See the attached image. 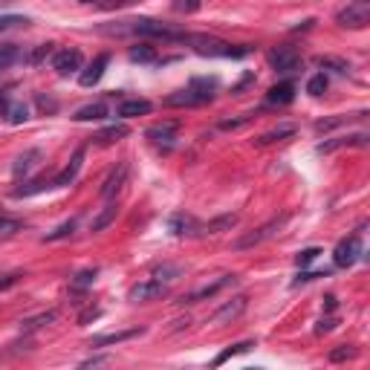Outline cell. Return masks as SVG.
I'll return each mask as SVG.
<instances>
[{"mask_svg":"<svg viewBox=\"0 0 370 370\" xmlns=\"http://www.w3.org/2000/svg\"><path fill=\"white\" fill-rule=\"evenodd\" d=\"M102 35H139V38H162V41H185V32L171 29L168 23H159L154 18H130L110 26H99Z\"/></svg>","mask_w":370,"mask_h":370,"instance_id":"1","label":"cell"},{"mask_svg":"<svg viewBox=\"0 0 370 370\" xmlns=\"http://www.w3.org/2000/svg\"><path fill=\"white\" fill-rule=\"evenodd\" d=\"M182 43H189L197 56H206V58H243V56H249V46H231L228 41H220L214 35H185Z\"/></svg>","mask_w":370,"mask_h":370,"instance_id":"2","label":"cell"},{"mask_svg":"<svg viewBox=\"0 0 370 370\" xmlns=\"http://www.w3.org/2000/svg\"><path fill=\"white\" fill-rule=\"evenodd\" d=\"M336 21L344 29H364L370 23V4L367 0H353V4H347V9L336 15Z\"/></svg>","mask_w":370,"mask_h":370,"instance_id":"3","label":"cell"},{"mask_svg":"<svg viewBox=\"0 0 370 370\" xmlns=\"http://www.w3.org/2000/svg\"><path fill=\"white\" fill-rule=\"evenodd\" d=\"M284 220H287V217H275V220L263 223L260 228H255V231H249V235H243L240 240H235V249H238V252H243V249H252V246H258V243L269 240V238L275 235V231L284 226Z\"/></svg>","mask_w":370,"mask_h":370,"instance_id":"4","label":"cell"},{"mask_svg":"<svg viewBox=\"0 0 370 370\" xmlns=\"http://www.w3.org/2000/svg\"><path fill=\"white\" fill-rule=\"evenodd\" d=\"M162 295H168V287L159 281V278H148V281L130 287V295H127V298L136 301V304H145V301H157V298H162Z\"/></svg>","mask_w":370,"mask_h":370,"instance_id":"5","label":"cell"},{"mask_svg":"<svg viewBox=\"0 0 370 370\" xmlns=\"http://www.w3.org/2000/svg\"><path fill=\"white\" fill-rule=\"evenodd\" d=\"M269 64H272L275 73L287 75V73H295L301 67V58H298V53L292 50V46H278V50L269 53Z\"/></svg>","mask_w":370,"mask_h":370,"instance_id":"6","label":"cell"},{"mask_svg":"<svg viewBox=\"0 0 370 370\" xmlns=\"http://www.w3.org/2000/svg\"><path fill=\"white\" fill-rule=\"evenodd\" d=\"M359 255H361V235H350V238H344V240L336 246L333 260H336V266L347 269V266H353V263L359 260Z\"/></svg>","mask_w":370,"mask_h":370,"instance_id":"7","label":"cell"},{"mask_svg":"<svg viewBox=\"0 0 370 370\" xmlns=\"http://www.w3.org/2000/svg\"><path fill=\"white\" fill-rule=\"evenodd\" d=\"M81 64H84V58H81V53L75 50V46H67V50H58L53 56V70L58 75H73V73L81 70Z\"/></svg>","mask_w":370,"mask_h":370,"instance_id":"8","label":"cell"},{"mask_svg":"<svg viewBox=\"0 0 370 370\" xmlns=\"http://www.w3.org/2000/svg\"><path fill=\"white\" fill-rule=\"evenodd\" d=\"M176 130H179V125H176V122H159V125H151L145 136L151 139L154 145H159V148L171 151V148H174V142H176Z\"/></svg>","mask_w":370,"mask_h":370,"instance_id":"9","label":"cell"},{"mask_svg":"<svg viewBox=\"0 0 370 370\" xmlns=\"http://www.w3.org/2000/svg\"><path fill=\"white\" fill-rule=\"evenodd\" d=\"M107 64H110V56H107V53H102V56L92 58V61H90V67H87V70H81V75H78L81 87H96V84L102 81V75H105Z\"/></svg>","mask_w":370,"mask_h":370,"instance_id":"10","label":"cell"},{"mask_svg":"<svg viewBox=\"0 0 370 370\" xmlns=\"http://www.w3.org/2000/svg\"><path fill=\"white\" fill-rule=\"evenodd\" d=\"M367 145V133H350V136H336L330 142H321L318 154H333L339 148H364Z\"/></svg>","mask_w":370,"mask_h":370,"instance_id":"11","label":"cell"},{"mask_svg":"<svg viewBox=\"0 0 370 370\" xmlns=\"http://www.w3.org/2000/svg\"><path fill=\"white\" fill-rule=\"evenodd\" d=\"M125 179H127V162H119V165L113 168V174L105 179V185H102V197H105V200H116L119 191L125 189Z\"/></svg>","mask_w":370,"mask_h":370,"instance_id":"12","label":"cell"},{"mask_svg":"<svg viewBox=\"0 0 370 370\" xmlns=\"http://www.w3.org/2000/svg\"><path fill=\"white\" fill-rule=\"evenodd\" d=\"M228 284H235V275H223V278H217L214 284H206V287H200V290H194L189 298H182V304H200V301H206V298H214L223 287H228Z\"/></svg>","mask_w":370,"mask_h":370,"instance_id":"13","label":"cell"},{"mask_svg":"<svg viewBox=\"0 0 370 370\" xmlns=\"http://www.w3.org/2000/svg\"><path fill=\"white\" fill-rule=\"evenodd\" d=\"M295 99V84L292 81H281V84H275L269 92H266V105H278V107H284Z\"/></svg>","mask_w":370,"mask_h":370,"instance_id":"14","label":"cell"},{"mask_svg":"<svg viewBox=\"0 0 370 370\" xmlns=\"http://www.w3.org/2000/svg\"><path fill=\"white\" fill-rule=\"evenodd\" d=\"M206 102H208V99H203L200 92H194L191 87H189V90H179V92H174V96L165 99L168 107H194V105H206Z\"/></svg>","mask_w":370,"mask_h":370,"instance_id":"15","label":"cell"},{"mask_svg":"<svg viewBox=\"0 0 370 370\" xmlns=\"http://www.w3.org/2000/svg\"><path fill=\"white\" fill-rule=\"evenodd\" d=\"M168 226H171V231L174 235H197V231H203V226L194 220V217H189V214H174L171 220H168Z\"/></svg>","mask_w":370,"mask_h":370,"instance_id":"16","label":"cell"},{"mask_svg":"<svg viewBox=\"0 0 370 370\" xmlns=\"http://www.w3.org/2000/svg\"><path fill=\"white\" fill-rule=\"evenodd\" d=\"M81 159H84V151H75L73 154V159H70V165L53 179V185H56V189H64V185H70L75 176H78V171H81Z\"/></svg>","mask_w":370,"mask_h":370,"instance_id":"17","label":"cell"},{"mask_svg":"<svg viewBox=\"0 0 370 370\" xmlns=\"http://www.w3.org/2000/svg\"><path fill=\"white\" fill-rule=\"evenodd\" d=\"M154 110V105L148 99H130V102H122L119 105V116L122 119H133V116H148Z\"/></svg>","mask_w":370,"mask_h":370,"instance_id":"18","label":"cell"},{"mask_svg":"<svg viewBox=\"0 0 370 370\" xmlns=\"http://www.w3.org/2000/svg\"><path fill=\"white\" fill-rule=\"evenodd\" d=\"M145 330L142 327H133V330H122V333H107V336H96L90 342V347H107V344H119V342H127V339H136L142 336Z\"/></svg>","mask_w":370,"mask_h":370,"instance_id":"19","label":"cell"},{"mask_svg":"<svg viewBox=\"0 0 370 370\" xmlns=\"http://www.w3.org/2000/svg\"><path fill=\"white\" fill-rule=\"evenodd\" d=\"M243 310H246V295H238V298H231L228 304H223V307L214 312V321H235Z\"/></svg>","mask_w":370,"mask_h":370,"instance_id":"20","label":"cell"},{"mask_svg":"<svg viewBox=\"0 0 370 370\" xmlns=\"http://www.w3.org/2000/svg\"><path fill=\"white\" fill-rule=\"evenodd\" d=\"M127 133H130V127L119 122V125H110V127H105L102 133H96V142H99V145H113V142H119V139H125Z\"/></svg>","mask_w":370,"mask_h":370,"instance_id":"21","label":"cell"},{"mask_svg":"<svg viewBox=\"0 0 370 370\" xmlns=\"http://www.w3.org/2000/svg\"><path fill=\"white\" fill-rule=\"evenodd\" d=\"M295 136V125H281L275 130H266L263 136H258V145H272V142H284V139Z\"/></svg>","mask_w":370,"mask_h":370,"instance_id":"22","label":"cell"},{"mask_svg":"<svg viewBox=\"0 0 370 370\" xmlns=\"http://www.w3.org/2000/svg\"><path fill=\"white\" fill-rule=\"evenodd\" d=\"M107 116V105H102V102H96V105H87V107H81V110H75V122H102Z\"/></svg>","mask_w":370,"mask_h":370,"instance_id":"23","label":"cell"},{"mask_svg":"<svg viewBox=\"0 0 370 370\" xmlns=\"http://www.w3.org/2000/svg\"><path fill=\"white\" fill-rule=\"evenodd\" d=\"M238 226V214H223V217H214L203 226V231H208V235H220V231H231Z\"/></svg>","mask_w":370,"mask_h":370,"instance_id":"24","label":"cell"},{"mask_svg":"<svg viewBox=\"0 0 370 370\" xmlns=\"http://www.w3.org/2000/svg\"><path fill=\"white\" fill-rule=\"evenodd\" d=\"M21 58H23V53H21L18 43H4V46H0V73L9 70L12 64H18Z\"/></svg>","mask_w":370,"mask_h":370,"instance_id":"25","label":"cell"},{"mask_svg":"<svg viewBox=\"0 0 370 370\" xmlns=\"http://www.w3.org/2000/svg\"><path fill=\"white\" fill-rule=\"evenodd\" d=\"M116 214H119V203H116V200H107L105 211H102L96 220H92V226H90V228H92V231H105V228L116 220Z\"/></svg>","mask_w":370,"mask_h":370,"instance_id":"26","label":"cell"},{"mask_svg":"<svg viewBox=\"0 0 370 370\" xmlns=\"http://www.w3.org/2000/svg\"><path fill=\"white\" fill-rule=\"evenodd\" d=\"M130 61H136V64H154L157 61V50L154 46H148V43H136V46H130Z\"/></svg>","mask_w":370,"mask_h":370,"instance_id":"27","label":"cell"},{"mask_svg":"<svg viewBox=\"0 0 370 370\" xmlns=\"http://www.w3.org/2000/svg\"><path fill=\"white\" fill-rule=\"evenodd\" d=\"M50 321H56V310L41 312V315H35V318H26V321L21 324V330H23V333H35V330H41L43 324H50Z\"/></svg>","mask_w":370,"mask_h":370,"instance_id":"28","label":"cell"},{"mask_svg":"<svg viewBox=\"0 0 370 370\" xmlns=\"http://www.w3.org/2000/svg\"><path fill=\"white\" fill-rule=\"evenodd\" d=\"M21 228H23V223H21V220L9 217L6 211H0V238H12V235H18Z\"/></svg>","mask_w":370,"mask_h":370,"instance_id":"29","label":"cell"},{"mask_svg":"<svg viewBox=\"0 0 370 370\" xmlns=\"http://www.w3.org/2000/svg\"><path fill=\"white\" fill-rule=\"evenodd\" d=\"M249 347H255V342H240V344H231L228 350H223L217 359H214V367H220V364H226L231 356H240V353H246Z\"/></svg>","mask_w":370,"mask_h":370,"instance_id":"30","label":"cell"},{"mask_svg":"<svg viewBox=\"0 0 370 370\" xmlns=\"http://www.w3.org/2000/svg\"><path fill=\"white\" fill-rule=\"evenodd\" d=\"M35 159H41V151H26V154H21L18 162H15V168H12V174H15V176L26 174V171L35 165Z\"/></svg>","mask_w":370,"mask_h":370,"instance_id":"31","label":"cell"},{"mask_svg":"<svg viewBox=\"0 0 370 370\" xmlns=\"http://www.w3.org/2000/svg\"><path fill=\"white\" fill-rule=\"evenodd\" d=\"M53 56V43H41V46H35V50L23 58L29 67H35V64H41V61H46V58H50Z\"/></svg>","mask_w":370,"mask_h":370,"instance_id":"32","label":"cell"},{"mask_svg":"<svg viewBox=\"0 0 370 370\" xmlns=\"http://www.w3.org/2000/svg\"><path fill=\"white\" fill-rule=\"evenodd\" d=\"M73 231H75V217L73 220H67V223H61L56 231H50V235H46L43 238V243H53V240H61V238H70L73 235Z\"/></svg>","mask_w":370,"mask_h":370,"instance_id":"33","label":"cell"},{"mask_svg":"<svg viewBox=\"0 0 370 370\" xmlns=\"http://www.w3.org/2000/svg\"><path fill=\"white\" fill-rule=\"evenodd\" d=\"M29 23V18L23 15H0V32H9V29H23Z\"/></svg>","mask_w":370,"mask_h":370,"instance_id":"34","label":"cell"},{"mask_svg":"<svg viewBox=\"0 0 370 370\" xmlns=\"http://www.w3.org/2000/svg\"><path fill=\"white\" fill-rule=\"evenodd\" d=\"M53 182H46V179H35V182H29V185H23V189H15V197H32V194H38V191H43V189H50Z\"/></svg>","mask_w":370,"mask_h":370,"instance_id":"35","label":"cell"},{"mask_svg":"<svg viewBox=\"0 0 370 370\" xmlns=\"http://www.w3.org/2000/svg\"><path fill=\"white\" fill-rule=\"evenodd\" d=\"M324 90H327V75H324V73H318V75H312L307 81V92H310V96H324Z\"/></svg>","mask_w":370,"mask_h":370,"instance_id":"36","label":"cell"},{"mask_svg":"<svg viewBox=\"0 0 370 370\" xmlns=\"http://www.w3.org/2000/svg\"><path fill=\"white\" fill-rule=\"evenodd\" d=\"M96 275H99V269H84V272H78L75 281H73V290H87L92 281H96Z\"/></svg>","mask_w":370,"mask_h":370,"instance_id":"37","label":"cell"},{"mask_svg":"<svg viewBox=\"0 0 370 370\" xmlns=\"http://www.w3.org/2000/svg\"><path fill=\"white\" fill-rule=\"evenodd\" d=\"M315 64H318V67H330V70H336V73H347V70H350L347 61H339V58H330V56H318Z\"/></svg>","mask_w":370,"mask_h":370,"instance_id":"38","label":"cell"},{"mask_svg":"<svg viewBox=\"0 0 370 370\" xmlns=\"http://www.w3.org/2000/svg\"><path fill=\"white\" fill-rule=\"evenodd\" d=\"M6 119H9L12 125H23V122L29 119V107H26V105H12Z\"/></svg>","mask_w":370,"mask_h":370,"instance_id":"39","label":"cell"},{"mask_svg":"<svg viewBox=\"0 0 370 370\" xmlns=\"http://www.w3.org/2000/svg\"><path fill=\"white\" fill-rule=\"evenodd\" d=\"M347 119L344 116H336V119H321V122H315V130L318 133H327V130H333V127H339V125H344Z\"/></svg>","mask_w":370,"mask_h":370,"instance_id":"40","label":"cell"},{"mask_svg":"<svg viewBox=\"0 0 370 370\" xmlns=\"http://www.w3.org/2000/svg\"><path fill=\"white\" fill-rule=\"evenodd\" d=\"M353 356H356V347L342 344V347H336V350L330 353V361H344V359H353Z\"/></svg>","mask_w":370,"mask_h":370,"instance_id":"41","label":"cell"},{"mask_svg":"<svg viewBox=\"0 0 370 370\" xmlns=\"http://www.w3.org/2000/svg\"><path fill=\"white\" fill-rule=\"evenodd\" d=\"M249 119H252L249 113H246V116H238V119H223V122H220V130H238V127H243Z\"/></svg>","mask_w":370,"mask_h":370,"instance_id":"42","label":"cell"},{"mask_svg":"<svg viewBox=\"0 0 370 370\" xmlns=\"http://www.w3.org/2000/svg\"><path fill=\"white\" fill-rule=\"evenodd\" d=\"M321 255V249H304V252H298V258H295V263L304 269V266H310L315 258Z\"/></svg>","mask_w":370,"mask_h":370,"instance_id":"43","label":"cell"},{"mask_svg":"<svg viewBox=\"0 0 370 370\" xmlns=\"http://www.w3.org/2000/svg\"><path fill=\"white\" fill-rule=\"evenodd\" d=\"M200 6H203V0H176L174 4L176 12H197Z\"/></svg>","mask_w":370,"mask_h":370,"instance_id":"44","label":"cell"},{"mask_svg":"<svg viewBox=\"0 0 370 370\" xmlns=\"http://www.w3.org/2000/svg\"><path fill=\"white\" fill-rule=\"evenodd\" d=\"M336 324H339V318H333V315H330V318H321L318 327H315V333H318V336H321V333H330V330H336Z\"/></svg>","mask_w":370,"mask_h":370,"instance_id":"45","label":"cell"},{"mask_svg":"<svg viewBox=\"0 0 370 370\" xmlns=\"http://www.w3.org/2000/svg\"><path fill=\"white\" fill-rule=\"evenodd\" d=\"M9 107H12L9 92H0V119H6V116H9Z\"/></svg>","mask_w":370,"mask_h":370,"instance_id":"46","label":"cell"},{"mask_svg":"<svg viewBox=\"0 0 370 370\" xmlns=\"http://www.w3.org/2000/svg\"><path fill=\"white\" fill-rule=\"evenodd\" d=\"M252 81H255V75H252V73H246V75H243V78H240L235 87H231V92H240V90H243L246 84H252Z\"/></svg>","mask_w":370,"mask_h":370,"instance_id":"47","label":"cell"},{"mask_svg":"<svg viewBox=\"0 0 370 370\" xmlns=\"http://www.w3.org/2000/svg\"><path fill=\"white\" fill-rule=\"evenodd\" d=\"M18 281H21V275H6L4 281H0V290H6V287H15Z\"/></svg>","mask_w":370,"mask_h":370,"instance_id":"48","label":"cell"},{"mask_svg":"<svg viewBox=\"0 0 370 370\" xmlns=\"http://www.w3.org/2000/svg\"><path fill=\"white\" fill-rule=\"evenodd\" d=\"M130 4H136V0H113V4H107L105 9H119V6H130Z\"/></svg>","mask_w":370,"mask_h":370,"instance_id":"49","label":"cell"},{"mask_svg":"<svg viewBox=\"0 0 370 370\" xmlns=\"http://www.w3.org/2000/svg\"><path fill=\"white\" fill-rule=\"evenodd\" d=\"M324 310H327V312L336 310V295H327V298H324Z\"/></svg>","mask_w":370,"mask_h":370,"instance_id":"50","label":"cell"}]
</instances>
